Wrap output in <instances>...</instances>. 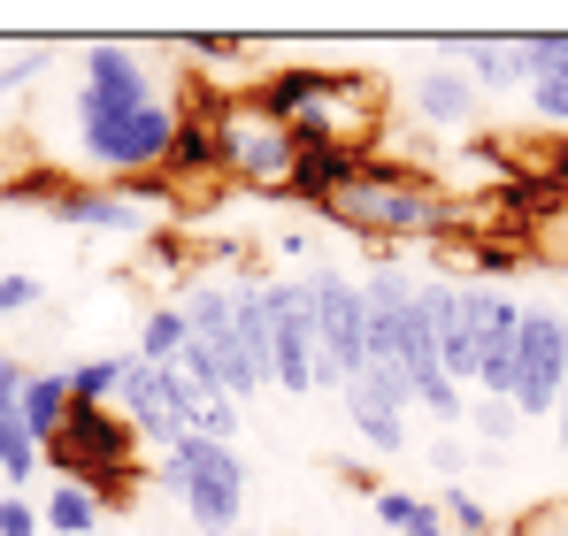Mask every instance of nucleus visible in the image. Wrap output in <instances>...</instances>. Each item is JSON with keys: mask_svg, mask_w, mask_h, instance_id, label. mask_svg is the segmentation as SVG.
Masks as SVG:
<instances>
[{"mask_svg": "<svg viewBox=\"0 0 568 536\" xmlns=\"http://www.w3.org/2000/svg\"><path fill=\"white\" fill-rule=\"evenodd\" d=\"M192 54H200V62H231L239 47H231V39H192Z\"/></svg>", "mask_w": 568, "mask_h": 536, "instance_id": "2f4dec72", "label": "nucleus"}, {"mask_svg": "<svg viewBox=\"0 0 568 536\" xmlns=\"http://www.w3.org/2000/svg\"><path fill=\"white\" fill-rule=\"evenodd\" d=\"M568 391V315L561 307H523V338H515V414L523 422H554Z\"/></svg>", "mask_w": 568, "mask_h": 536, "instance_id": "20e7f679", "label": "nucleus"}, {"mask_svg": "<svg viewBox=\"0 0 568 536\" xmlns=\"http://www.w3.org/2000/svg\"><path fill=\"white\" fill-rule=\"evenodd\" d=\"M239 536H246V529H239Z\"/></svg>", "mask_w": 568, "mask_h": 536, "instance_id": "f704fd0d", "label": "nucleus"}, {"mask_svg": "<svg viewBox=\"0 0 568 536\" xmlns=\"http://www.w3.org/2000/svg\"><path fill=\"white\" fill-rule=\"evenodd\" d=\"M523 261H530V246H507V238H469V276H476V284H499V276H515Z\"/></svg>", "mask_w": 568, "mask_h": 536, "instance_id": "393cba45", "label": "nucleus"}, {"mask_svg": "<svg viewBox=\"0 0 568 536\" xmlns=\"http://www.w3.org/2000/svg\"><path fill=\"white\" fill-rule=\"evenodd\" d=\"M462 422H469L476 445H491V452L523 437V414H515V399H469V414H462Z\"/></svg>", "mask_w": 568, "mask_h": 536, "instance_id": "4be33fe9", "label": "nucleus"}, {"mask_svg": "<svg viewBox=\"0 0 568 536\" xmlns=\"http://www.w3.org/2000/svg\"><path fill=\"white\" fill-rule=\"evenodd\" d=\"M47 291H39V276H0V322H16V315H31Z\"/></svg>", "mask_w": 568, "mask_h": 536, "instance_id": "bb28decb", "label": "nucleus"}, {"mask_svg": "<svg viewBox=\"0 0 568 536\" xmlns=\"http://www.w3.org/2000/svg\"><path fill=\"white\" fill-rule=\"evenodd\" d=\"M323 223H338V230H354V238H369V246L446 238V230H454V199H446L430 177H415V169L369 162L362 184H346V192L323 207Z\"/></svg>", "mask_w": 568, "mask_h": 536, "instance_id": "f257e3e1", "label": "nucleus"}, {"mask_svg": "<svg viewBox=\"0 0 568 536\" xmlns=\"http://www.w3.org/2000/svg\"><path fill=\"white\" fill-rule=\"evenodd\" d=\"M507 536H568V498H530V506L507 522Z\"/></svg>", "mask_w": 568, "mask_h": 536, "instance_id": "a878e982", "label": "nucleus"}, {"mask_svg": "<svg viewBox=\"0 0 568 536\" xmlns=\"http://www.w3.org/2000/svg\"><path fill=\"white\" fill-rule=\"evenodd\" d=\"M231 177V107H185L178 138H170V162H162V184H207Z\"/></svg>", "mask_w": 568, "mask_h": 536, "instance_id": "6e6552de", "label": "nucleus"}, {"mask_svg": "<svg viewBox=\"0 0 568 536\" xmlns=\"http://www.w3.org/2000/svg\"><path fill=\"white\" fill-rule=\"evenodd\" d=\"M39 522H47L54 536H93L100 529V498L85 491V483H54L47 506H39Z\"/></svg>", "mask_w": 568, "mask_h": 536, "instance_id": "6ab92c4d", "label": "nucleus"}, {"mask_svg": "<svg viewBox=\"0 0 568 536\" xmlns=\"http://www.w3.org/2000/svg\"><path fill=\"white\" fill-rule=\"evenodd\" d=\"M23 375H31V360L0 353V475H8V483H31V467H39V445H31V437H23V422H16Z\"/></svg>", "mask_w": 568, "mask_h": 536, "instance_id": "4468645a", "label": "nucleus"}, {"mask_svg": "<svg viewBox=\"0 0 568 536\" xmlns=\"http://www.w3.org/2000/svg\"><path fill=\"white\" fill-rule=\"evenodd\" d=\"M39 529H47L39 506H31L23 491H8V498H0V536H39Z\"/></svg>", "mask_w": 568, "mask_h": 536, "instance_id": "cd10ccee", "label": "nucleus"}, {"mask_svg": "<svg viewBox=\"0 0 568 536\" xmlns=\"http://www.w3.org/2000/svg\"><path fill=\"white\" fill-rule=\"evenodd\" d=\"M47 47H31V54H16V62H0V92H16V85H31V78H47Z\"/></svg>", "mask_w": 568, "mask_h": 536, "instance_id": "c85d7f7f", "label": "nucleus"}, {"mask_svg": "<svg viewBox=\"0 0 568 536\" xmlns=\"http://www.w3.org/2000/svg\"><path fill=\"white\" fill-rule=\"evenodd\" d=\"M462 78H469L476 92L523 85V54H515V39H469V47H462Z\"/></svg>", "mask_w": 568, "mask_h": 536, "instance_id": "f3484780", "label": "nucleus"}, {"mask_svg": "<svg viewBox=\"0 0 568 536\" xmlns=\"http://www.w3.org/2000/svg\"><path fill=\"white\" fill-rule=\"evenodd\" d=\"M554 430H561V460H568V391H561V414H554Z\"/></svg>", "mask_w": 568, "mask_h": 536, "instance_id": "72a5a7b5", "label": "nucleus"}, {"mask_svg": "<svg viewBox=\"0 0 568 536\" xmlns=\"http://www.w3.org/2000/svg\"><path fill=\"white\" fill-rule=\"evenodd\" d=\"M162 498L185 506L192 536H239V522H246V460L231 445L185 437L178 452H162Z\"/></svg>", "mask_w": 568, "mask_h": 536, "instance_id": "7ed1b4c3", "label": "nucleus"}, {"mask_svg": "<svg viewBox=\"0 0 568 536\" xmlns=\"http://www.w3.org/2000/svg\"><path fill=\"white\" fill-rule=\"evenodd\" d=\"M530 107L554 115V123H568V85H530Z\"/></svg>", "mask_w": 568, "mask_h": 536, "instance_id": "c756f323", "label": "nucleus"}, {"mask_svg": "<svg viewBox=\"0 0 568 536\" xmlns=\"http://www.w3.org/2000/svg\"><path fill=\"white\" fill-rule=\"evenodd\" d=\"M47 215L70 223V230H100V238H131L139 230V207L123 199V184H62V199Z\"/></svg>", "mask_w": 568, "mask_h": 536, "instance_id": "f8f14e48", "label": "nucleus"}, {"mask_svg": "<svg viewBox=\"0 0 568 536\" xmlns=\"http://www.w3.org/2000/svg\"><path fill=\"white\" fill-rule=\"evenodd\" d=\"M239 422H246V406H239V399H223V391L192 406V437H200V445H231V437H239Z\"/></svg>", "mask_w": 568, "mask_h": 536, "instance_id": "b1692460", "label": "nucleus"}, {"mask_svg": "<svg viewBox=\"0 0 568 536\" xmlns=\"http://www.w3.org/2000/svg\"><path fill=\"white\" fill-rule=\"evenodd\" d=\"M362 169H369V154L362 146H307L300 162H292V184H284V199H300V207H331L346 184H362Z\"/></svg>", "mask_w": 568, "mask_h": 536, "instance_id": "9b49d317", "label": "nucleus"}, {"mask_svg": "<svg viewBox=\"0 0 568 536\" xmlns=\"http://www.w3.org/2000/svg\"><path fill=\"white\" fill-rule=\"evenodd\" d=\"M523 54V85H568V31H530L515 39Z\"/></svg>", "mask_w": 568, "mask_h": 536, "instance_id": "aec40b11", "label": "nucleus"}, {"mask_svg": "<svg viewBox=\"0 0 568 536\" xmlns=\"http://www.w3.org/2000/svg\"><path fill=\"white\" fill-rule=\"evenodd\" d=\"M462 460H469L462 437H438V445H430V467H438V475H462Z\"/></svg>", "mask_w": 568, "mask_h": 536, "instance_id": "7c9ffc66", "label": "nucleus"}, {"mask_svg": "<svg viewBox=\"0 0 568 536\" xmlns=\"http://www.w3.org/2000/svg\"><path fill=\"white\" fill-rule=\"evenodd\" d=\"M185 307L170 299V307H146V322H139V360L146 368H178V353H185Z\"/></svg>", "mask_w": 568, "mask_h": 536, "instance_id": "a211bd4d", "label": "nucleus"}, {"mask_svg": "<svg viewBox=\"0 0 568 536\" xmlns=\"http://www.w3.org/2000/svg\"><path fill=\"white\" fill-rule=\"evenodd\" d=\"M292 162H300V146H292L284 123H262V115L231 107V177L254 184V192H284L292 184Z\"/></svg>", "mask_w": 568, "mask_h": 536, "instance_id": "1a4fd4ad", "label": "nucleus"}, {"mask_svg": "<svg viewBox=\"0 0 568 536\" xmlns=\"http://www.w3.org/2000/svg\"><path fill=\"white\" fill-rule=\"evenodd\" d=\"M78 92L115 100V107H154V100H162L154 78H146V62H139L131 47H85V54H78Z\"/></svg>", "mask_w": 568, "mask_h": 536, "instance_id": "9d476101", "label": "nucleus"}, {"mask_svg": "<svg viewBox=\"0 0 568 536\" xmlns=\"http://www.w3.org/2000/svg\"><path fill=\"white\" fill-rule=\"evenodd\" d=\"M407 406H415V399H407V375H399V368H362V375L338 391L346 430L377 452V460H399V452H407Z\"/></svg>", "mask_w": 568, "mask_h": 536, "instance_id": "423d86ee", "label": "nucleus"}, {"mask_svg": "<svg viewBox=\"0 0 568 536\" xmlns=\"http://www.w3.org/2000/svg\"><path fill=\"white\" fill-rule=\"evenodd\" d=\"M438 514H446V529H462V536H499L491 506L476 498L469 483H438Z\"/></svg>", "mask_w": 568, "mask_h": 536, "instance_id": "5701e85b", "label": "nucleus"}, {"mask_svg": "<svg viewBox=\"0 0 568 536\" xmlns=\"http://www.w3.org/2000/svg\"><path fill=\"white\" fill-rule=\"evenodd\" d=\"M16 422H23V437L47 452L54 437H62V422H70V368H31L23 375V399H16Z\"/></svg>", "mask_w": 568, "mask_h": 536, "instance_id": "ddd939ff", "label": "nucleus"}, {"mask_svg": "<svg viewBox=\"0 0 568 536\" xmlns=\"http://www.w3.org/2000/svg\"><path fill=\"white\" fill-rule=\"evenodd\" d=\"M192 383L178 375V368H146V360L131 353V368H123V391H115V414L139 430V445H162L178 452L192 437Z\"/></svg>", "mask_w": 568, "mask_h": 536, "instance_id": "39448f33", "label": "nucleus"}, {"mask_svg": "<svg viewBox=\"0 0 568 536\" xmlns=\"http://www.w3.org/2000/svg\"><path fill=\"white\" fill-rule=\"evenodd\" d=\"M307 330H315V391H346L369 368V299L346 268H307Z\"/></svg>", "mask_w": 568, "mask_h": 536, "instance_id": "f03ea898", "label": "nucleus"}, {"mask_svg": "<svg viewBox=\"0 0 568 536\" xmlns=\"http://www.w3.org/2000/svg\"><path fill=\"white\" fill-rule=\"evenodd\" d=\"M262 315H270V383L277 391H315V330H307V284L262 276Z\"/></svg>", "mask_w": 568, "mask_h": 536, "instance_id": "0eeeda50", "label": "nucleus"}, {"mask_svg": "<svg viewBox=\"0 0 568 536\" xmlns=\"http://www.w3.org/2000/svg\"><path fill=\"white\" fill-rule=\"evenodd\" d=\"M369 506H377V522L392 536H454L446 529V514H438V498H415V491H369Z\"/></svg>", "mask_w": 568, "mask_h": 536, "instance_id": "dca6fc26", "label": "nucleus"}, {"mask_svg": "<svg viewBox=\"0 0 568 536\" xmlns=\"http://www.w3.org/2000/svg\"><path fill=\"white\" fill-rule=\"evenodd\" d=\"M123 368H131V353L123 360H70V406H115V391H123Z\"/></svg>", "mask_w": 568, "mask_h": 536, "instance_id": "412c9836", "label": "nucleus"}, {"mask_svg": "<svg viewBox=\"0 0 568 536\" xmlns=\"http://www.w3.org/2000/svg\"><path fill=\"white\" fill-rule=\"evenodd\" d=\"M415 115L438 123V131H462V123H476V85L462 70H423L415 78Z\"/></svg>", "mask_w": 568, "mask_h": 536, "instance_id": "2eb2a0df", "label": "nucleus"}, {"mask_svg": "<svg viewBox=\"0 0 568 536\" xmlns=\"http://www.w3.org/2000/svg\"><path fill=\"white\" fill-rule=\"evenodd\" d=\"M277 246H284V261H307V254H315V238H307V230H284Z\"/></svg>", "mask_w": 568, "mask_h": 536, "instance_id": "473e14b6", "label": "nucleus"}]
</instances>
